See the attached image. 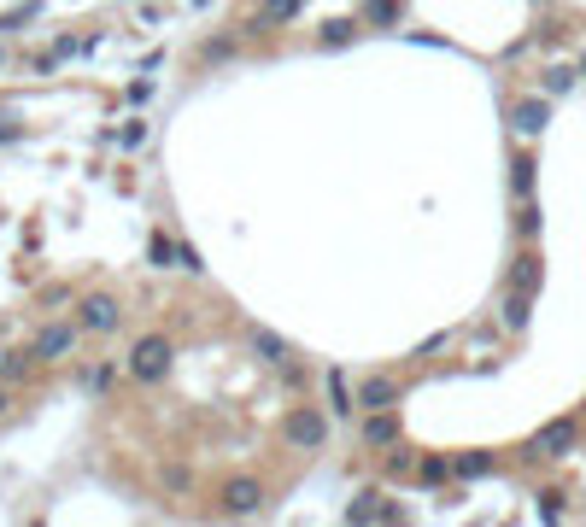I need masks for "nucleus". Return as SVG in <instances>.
I'll list each match as a JSON object with an SVG mask.
<instances>
[{
    "instance_id": "f257e3e1",
    "label": "nucleus",
    "mask_w": 586,
    "mask_h": 527,
    "mask_svg": "<svg viewBox=\"0 0 586 527\" xmlns=\"http://www.w3.org/2000/svg\"><path fill=\"white\" fill-rule=\"evenodd\" d=\"M170 363H176L170 334H141L135 346H129V381H165Z\"/></svg>"
},
{
    "instance_id": "f03ea898",
    "label": "nucleus",
    "mask_w": 586,
    "mask_h": 527,
    "mask_svg": "<svg viewBox=\"0 0 586 527\" xmlns=\"http://www.w3.org/2000/svg\"><path fill=\"white\" fill-rule=\"evenodd\" d=\"M118 322H124V311H118L112 293H83L77 299V328L83 334H112Z\"/></svg>"
},
{
    "instance_id": "7ed1b4c3",
    "label": "nucleus",
    "mask_w": 586,
    "mask_h": 527,
    "mask_svg": "<svg viewBox=\"0 0 586 527\" xmlns=\"http://www.w3.org/2000/svg\"><path fill=\"white\" fill-rule=\"evenodd\" d=\"M258 504H265V481L258 474H229L224 492H217V510L224 515H252Z\"/></svg>"
},
{
    "instance_id": "20e7f679",
    "label": "nucleus",
    "mask_w": 586,
    "mask_h": 527,
    "mask_svg": "<svg viewBox=\"0 0 586 527\" xmlns=\"http://www.w3.org/2000/svg\"><path fill=\"white\" fill-rule=\"evenodd\" d=\"M281 434H288V445H299V451H322V445H329V417H322V410H293V417L281 422Z\"/></svg>"
},
{
    "instance_id": "39448f33",
    "label": "nucleus",
    "mask_w": 586,
    "mask_h": 527,
    "mask_svg": "<svg viewBox=\"0 0 586 527\" xmlns=\"http://www.w3.org/2000/svg\"><path fill=\"white\" fill-rule=\"evenodd\" d=\"M77 322H47L42 334H36V340H29V346H36V358H65L70 346H77Z\"/></svg>"
},
{
    "instance_id": "423d86ee",
    "label": "nucleus",
    "mask_w": 586,
    "mask_h": 527,
    "mask_svg": "<svg viewBox=\"0 0 586 527\" xmlns=\"http://www.w3.org/2000/svg\"><path fill=\"white\" fill-rule=\"evenodd\" d=\"M569 445H574V422H569V417L545 422V428L533 434V451H540V458H563V451H569Z\"/></svg>"
},
{
    "instance_id": "0eeeda50",
    "label": "nucleus",
    "mask_w": 586,
    "mask_h": 527,
    "mask_svg": "<svg viewBox=\"0 0 586 527\" xmlns=\"http://www.w3.org/2000/svg\"><path fill=\"white\" fill-rule=\"evenodd\" d=\"M363 445H393L399 440V417H393V404L387 410H363Z\"/></svg>"
},
{
    "instance_id": "6e6552de",
    "label": "nucleus",
    "mask_w": 586,
    "mask_h": 527,
    "mask_svg": "<svg viewBox=\"0 0 586 527\" xmlns=\"http://www.w3.org/2000/svg\"><path fill=\"white\" fill-rule=\"evenodd\" d=\"M387 404H399V381L393 375H370L358 393V410H387Z\"/></svg>"
},
{
    "instance_id": "1a4fd4ad",
    "label": "nucleus",
    "mask_w": 586,
    "mask_h": 527,
    "mask_svg": "<svg viewBox=\"0 0 586 527\" xmlns=\"http://www.w3.org/2000/svg\"><path fill=\"white\" fill-rule=\"evenodd\" d=\"M510 124H517V135H540V129L551 124V106H545V100H517Z\"/></svg>"
},
{
    "instance_id": "9d476101",
    "label": "nucleus",
    "mask_w": 586,
    "mask_h": 527,
    "mask_svg": "<svg viewBox=\"0 0 586 527\" xmlns=\"http://www.w3.org/2000/svg\"><path fill=\"white\" fill-rule=\"evenodd\" d=\"M299 6H305V0H265V6H258V18H252V24H258V29L293 24V18H299Z\"/></svg>"
},
{
    "instance_id": "9b49d317",
    "label": "nucleus",
    "mask_w": 586,
    "mask_h": 527,
    "mask_svg": "<svg viewBox=\"0 0 586 527\" xmlns=\"http://www.w3.org/2000/svg\"><path fill=\"white\" fill-rule=\"evenodd\" d=\"M381 492L376 486H363V492H352V504H346V522H381Z\"/></svg>"
},
{
    "instance_id": "f8f14e48",
    "label": "nucleus",
    "mask_w": 586,
    "mask_h": 527,
    "mask_svg": "<svg viewBox=\"0 0 586 527\" xmlns=\"http://www.w3.org/2000/svg\"><path fill=\"white\" fill-rule=\"evenodd\" d=\"M399 18H405L399 0H363V24H370V29H393Z\"/></svg>"
},
{
    "instance_id": "ddd939ff",
    "label": "nucleus",
    "mask_w": 586,
    "mask_h": 527,
    "mask_svg": "<svg viewBox=\"0 0 586 527\" xmlns=\"http://www.w3.org/2000/svg\"><path fill=\"white\" fill-rule=\"evenodd\" d=\"M487 469H492V451H463V458H452V474H463V481H481Z\"/></svg>"
},
{
    "instance_id": "4468645a",
    "label": "nucleus",
    "mask_w": 586,
    "mask_h": 527,
    "mask_svg": "<svg viewBox=\"0 0 586 527\" xmlns=\"http://www.w3.org/2000/svg\"><path fill=\"white\" fill-rule=\"evenodd\" d=\"M510 188H517L522 199L533 194V153H517V158H510Z\"/></svg>"
},
{
    "instance_id": "2eb2a0df",
    "label": "nucleus",
    "mask_w": 586,
    "mask_h": 527,
    "mask_svg": "<svg viewBox=\"0 0 586 527\" xmlns=\"http://www.w3.org/2000/svg\"><path fill=\"white\" fill-rule=\"evenodd\" d=\"M417 481L422 486H446L452 481V458H422L417 463Z\"/></svg>"
},
{
    "instance_id": "dca6fc26",
    "label": "nucleus",
    "mask_w": 586,
    "mask_h": 527,
    "mask_svg": "<svg viewBox=\"0 0 586 527\" xmlns=\"http://www.w3.org/2000/svg\"><path fill=\"white\" fill-rule=\"evenodd\" d=\"M252 346H258V358H270V363H288V340H281V334L258 328V334H252Z\"/></svg>"
},
{
    "instance_id": "f3484780",
    "label": "nucleus",
    "mask_w": 586,
    "mask_h": 527,
    "mask_svg": "<svg viewBox=\"0 0 586 527\" xmlns=\"http://www.w3.org/2000/svg\"><path fill=\"white\" fill-rule=\"evenodd\" d=\"M510 288H517V293H533V288H540V258H517V270H510Z\"/></svg>"
},
{
    "instance_id": "a211bd4d",
    "label": "nucleus",
    "mask_w": 586,
    "mask_h": 527,
    "mask_svg": "<svg viewBox=\"0 0 586 527\" xmlns=\"http://www.w3.org/2000/svg\"><path fill=\"white\" fill-rule=\"evenodd\" d=\"M29 369H36V346H29V352H12V358L0 363V381H24Z\"/></svg>"
},
{
    "instance_id": "6ab92c4d",
    "label": "nucleus",
    "mask_w": 586,
    "mask_h": 527,
    "mask_svg": "<svg viewBox=\"0 0 586 527\" xmlns=\"http://www.w3.org/2000/svg\"><path fill=\"white\" fill-rule=\"evenodd\" d=\"M329 404H335L340 417H352V387H346V375L329 369Z\"/></svg>"
},
{
    "instance_id": "aec40b11",
    "label": "nucleus",
    "mask_w": 586,
    "mask_h": 527,
    "mask_svg": "<svg viewBox=\"0 0 586 527\" xmlns=\"http://www.w3.org/2000/svg\"><path fill=\"white\" fill-rule=\"evenodd\" d=\"M352 36H358V24H346V18H335V24H322V47H346Z\"/></svg>"
},
{
    "instance_id": "412c9836",
    "label": "nucleus",
    "mask_w": 586,
    "mask_h": 527,
    "mask_svg": "<svg viewBox=\"0 0 586 527\" xmlns=\"http://www.w3.org/2000/svg\"><path fill=\"white\" fill-rule=\"evenodd\" d=\"M528 299H533V293H510V305H504V322H510V328L528 322Z\"/></svg>"
},
{
    "instance_id": "4be33fe9",
    "label": "nucleus",
    "mask_w": 586,
    "mask_h": 527,
    "mask_svg": "<svg viewBox=\"0 0 586 527\" xmlns=\"http://www.w3.org/2000/svg\"><path fill=\"white\" fill-rule=\"evenodd\" d=\"M147 258H153L159 270H170V264H176V247H170V235H153V247H147Z\"/></svg>"
},
{
    "instance_id": "5701e85b",
    "label": "nucleus",
    "mask_w": 586,
    "mask_h": 527,
    "mask_svg": "<svg viewBox=\"0 0 586 527\" xmlns=\"http://www.w3.org/2000/svg\"><path fill=\"white\" fill-rule=\"evenodd\" d=\"M545 88H551V94H569V88H574V70L569 65H551V70H545Z\"/></svg>"
},
{
    "instance_id": "b1692460",
    "label": "nucleus",
    "mask_w": 586,
    "mask_h": 527,
    "mask_svg": "<svg viewBox=\"0 0 586 527\" xmlns=\"http://www.w3.org/2000/svg\"><path fill=\"white\" fill-rule=\"evenodd\" d=\"M36 12H42V6H36V0H24V6H12V12L0 18V29H24V24H29Z\"/></svg>"
},
{
    "instance_id": "393cba45",
    "label": "nucleus",
    "mask_w": 586,
    "mask_h": 527,
    "mask_svg": "<svg viewBox=\"0 0 586 527\" xmlns=\"http://www.w3.org/2000/svg\"><path fill=\"white\" fill-rule=\"evenodd\" d=\"M88 47H94V42H83V36H59V42H53V53H59V65H65V59L88 53Z\"/></svg>"
},
{
    "instance_id": "a878e982",
    "label": "nucleus",
    "mask_w": 586,
    "mask_h": 527,
    "mask_svg": "<svg viewBox=\"0 0 586 527\" xmlns=\"http://www.w3.org/2000/svg\"><path fill=\"white\" fill-rule=\"evenodd\" d=\"M29 129H24V118H12V111H0V147H6V141H24Z\"/></svg>"
},
{
    "instance_id": "bb28decb",
    "label": "nucleus",
    "mask_w": 586,
    "mask_h": 527,
    "mask_svg": "<svg viewBox=\"0 0 586 527\" xmlns=\"http://www.w3.org/2000/svg\"><path fill=\"white\" fill-rule=\"evenodd\" d=\"M112 375H118L112 363H94V369H88L83 381H88V393H106V387H112Z\"/></svg>"
},
{
    "instance_id": "cd10ccee",
    "label": "nucleus",
    "mask_w": 586,
    "mask_h": 527,
    "mask_svg": "<svg viewBox=\"0 0 586 527\" xmlns=\"http://www.w3.org/2000/svg\"><path fill=\"white\" fill-rule=\"evenodd\" d=\"M165 486H170V492H188V486H194V474L182 469V463H170V469H165Z\"/></svg>"
},
{
    "instance_id": "c85d7f7f",
    "label": "nucleus",
    "mask_w": 586,
    "mask_h": 527,
    "mask_svg": "<svg viewBox=\"0 0 586 527\" xmlns=\"http://www.w3.org/2000/svg\"><path fill=\"white\" fill-rule=\"evenodd\" d=\"M540 515L551 522V515H563V492H540Z\"/></svg>"
},
{
    "instance_id": "c756f323",
    "label": "nucleus",
    "mask_w": 586,
    "mask_h": 527,
    "mask_svg": "<svg viewBox=\"0 0 586 527\" xmlns=\"http://www.w3.org/2000/svg\"><path fill=\"white\" fill-rule=\"evenodd\" d=\"M235 53V42H229V36H217V42H206V59H229Z\"/></svg>"
},
{
    "instance_id": "7c9ffc66",
    "label": "nucleus",
    "mask_w": 586,
    "mask_h": 527,
    "mask_svg": "<svg viewBox=\"0 0 586 527\" xmlns=\"http://www.w3.org/2000/svg\"><path fill=\"white\" fill-rule=\"evenodd\" d=\"M118 141H124V147H141V141H147V129H141V124H124V135H118Z\"/></svg>"
},
{
    "instance_id": "2f4dec72",
    "label": "nucleus",
    "mask_w": 586,
    "mask_h": 527,
    "mask_svg": "<svg viewBox=\"0 0 586 527\" xmlns=\"http://www.w3.org/2000/svg\"><path fill=\"white\" fill-rule=\"evenodd\" d=\"M6 404H12V393H6V387H0V417H6Z\"/></svg>"
},
{
    "instance_id": "473e14b6",
    "label": "nucleus",
    "mask_w": 586,
    "mask_h": 527,
    "mask_svg": "<svg viewBox=\"0 0 586 527\" xmlns=\"http://www.w3.org/2000/svg\"><path fill=\"white\" fill-rule=\"evenodd\" d=\"M188 6H194V12H206V6H211V0H188Z\"/></svg>"
},
{
    "instance_id": "72a5a7b5",
    "label": "nucleus",
    "mask_w": 586,
    "mask_h": 527,
    "mask_svg": "<svg viewBox=\"0 0 586 527\" xmlns=\"http://www.w3.org/2000/svg\"><path fill=\"white\" fill-rule=\"evenodd\" d=\"M0 65H6V47H0Z\"/></svg>"
},
{
    "instance_id": "f704fd0d",
    "label": "nucleus",
    "mask_w": 586,
    "mask_h": 527,
    "mask_svg": "<svg viewBox=\"0 0 586 527\" xmlns=\"http://www.w3.org/2000/svg\"><path fill=\"white\" fill-rule=\"evenodd\" d=\"M0 363H6V346H0Z\"/></svg>"
},
{
    "instance_id": "c9c22d12",
    "label": "nucleus",
    "mask_w": 586,
    "mask_h": 527,
    "mask_svg": "<svg viewBox=\"0 0 586 527\" xmlns=\"http://www.w3.org/2000/svg\"><path fill=\"white\" fill-rule=\"evenodd\" d=\"M581 70H586V53H581Z\"/></svg>"
}]
</instances>
